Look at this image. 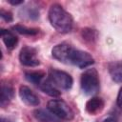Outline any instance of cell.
Returning a JSON list of instances; mask_svg holds the SVG:
<instances>
[{
  "instance_id": "6da1fadb",
  "label": "cell",
  "mask_w": 122,
  "mask_h": 122,
  "mask_svg": "<svg viewBox=\"0 0 122 122\" xmlns=\"http://www.w3.org/2000/svg\"><path fill=\"white\" fill-rule=\"evenodd\" d=\"M49 20L51 25L61 33L70 32L72 29V17L59 4H53L49 10Z\"/></svg>"
},
{
  "instance_id": "7a4b0ae2",
  "label": "cell",
  "mask_w": 122,
  "mask_h": 122,
  "mask_svg": "<svg viewBox=\"0 0 122 122\" xmlns=\"http://www.w3.org/2000/svg\"><path fill=\"white\" fill-rule=\"evenodd\" d=\"M68 49L65 54V64H71L80 69H84L94 63L93 57L87 51L77 50L71 45H70Z\"/></svg>"
},
{
  "instance_id": "3957f363",
  "label": "cell",
  "mask_w": 122,
  "mask_h": 122,
  "mask_svg": "<svg viewBox=\"0 0 122 122\" xmlns=\"http://www.w3.org/2000/svg\"><path fill=\"white\" fill-rule=\"evenodd\" d=\"M80 87L86 95H93L99 92L100 81L98 72L95 69H88L82 73Z\"/></svg>"
},
{
  "instance_id": "277c9868",
  "label": "cell",
  "mask_w": 122,
  "mask_h": 122,
  "mask_svg": "<svg viewBox=\"0 0 122 122\" xmlns=\"http://www.w3.org/2000/svg\"><path fill=\"white\" fill-rule=\"evenodd\" d=\"M48 110L61 120H71L73 118L71 108L62 99H51L48 102Z\"/></svg>"
},
{
  "instance_id": "5b68a950",
  "label": "cell",
  "mask_w": 122,
  "mask_h": 122,
  "mask_svg": "<svg viewBox=\"0 0 122 122\" xmlns=\"http://www.w3.org/2000/svg\"><path fill=\"white\" fill-rule=\"evenodd\" d=\"M49 79L55 87L63 90H70L73 82L72 77L69 73L56 69L49 70Z\"/></svg>"
},
{
  "instance_id": "8992f818",
  "label": "cell",
  "mask_w": 122,
  "mask_h": 122,
  "mask_svg": "<svg viewBox=\"0 0 122 122\" xmlns=\"http://www.w3.org/2000/svg\"><path fill=\"white\" fill-rule=\"evenodd\" d=\"M20 63L27 67H36L40 64L37 58V51L30 46H25L21 49L19 53Z\"/></svg>"
},
{
  "instance_id": "52a82bcc",
  "label": "cell",
  "mask_w": 122,
  "mask_h": 122,
  "mask_svg": "<svg viewBox=\"0 0 122 122\" xmlns=\"http://www.w3.org/2000/svg\"><path fill=\"white\" fill-rule=\"evenodd\" d=\"M19 96L21 100L29 106H38L40 104L39 97L27 86H20L19 88Z\"/></svg>"
},
{
  "instance_id": "ba28073f",
  "label": "cell",
  "mask_w": 122,
  "mask_h": 122,
  "mask_svg": "<svg viewBox=\"0 0 122 122\" xmlns=\"http://www.w3.org/2000/svg\"><path fill=\"white\" fill-rule=\"evenodd\" d=\"M104 108V100L100 97H92L87 101L85 109L86 112L92 115H95L100 112Z\"/></svg>"
},
{
  "instance_id": "9c48e42d",
  "label": "cell",
  "mask_w": 122,
  "mask_h": 122,
  "mask_svg": "<svg viewBox=\"0 0 122 122\" xmlns=\"http://www.w3.org/2000/svg\"><path fill=\"white\" fill-rule=\"evenodd\" d=\"M34 117L40 122H60L61 119L53 114L51 111L45 109H38L33 112Z\"/></svg>"
},
{
  "instance_id": "30bf717a",
  "label": "cell",
  "mask_w": 122,
  "mask_h": 122,
  "mask_svg": "<svg viewBox=\"0 0 122 122\" xmlns=\"http://www.w3.org/2000/svg\"><path fill=\"white\" fill-rule=\"evenodd\" d=\"M1 37H2V40H3L4 44L6 45L7 49H9V50L14 49L16 47L17 43H18L17 36L14 33H12L10 30L2 29L1 30Z\"/></svg>"
},
{
  "instance_id": "8fae6325",
  "label": "cell",
  "mask_w": 122,
  "mask_h": 122,
  "mask_svg": "<svg viewBox=\"0 0 122 122\" xmlns=\"http://www.w3.org/2000/svg\"><path fill=\"white\" fill-rule=\"evenodd\" d=\"M109 72L112 79L116 83H122V61L109 64Z\"/></svg>"
},
{
  "instance_id": "7c38bea8",
  "label": "cell",
  "mask_w": 122,
  "mask_h": 122,
  "mask_svg": "<svg viewBox=\"0 0 122 122\" xmlns=\"http://www.w3.org/2000/svg\"><path fill=\"white\" fill-rule=\"evenodd\" d=\"M13 97V88L9 85L8 83H2L1 86V97H0V104L1 107H5L10 103V101Z\"/></svg>"
},
{
  "instance_id": "4fadbf2b",
  "label": "cell",
  "mask_w": 122,
  "mask_h": 122,
  "mask_svg": "<svg viewBox=\"0 0 122 122\" xmlns=\"http://www.w3.org/2000/svg\"><path fill=\"white\" fill-rule=\"evenodd\" d=\"M40 89L42 92H44L45 93H47L48 95L50 96H52V97H57L61 94V92H59L58 88L55 87L51 82V80L48 78L44 81H42V83L39 85Z\"/></svg>"
},
{
  "instance_id": "5bb4252c",
  "label": "cell",
  "mask_w": 122,
  "mask_h": 122,
  "mask_svg": "<svg viewBox=\"0 0 122 122\" xmlns=\"http://www.w3.org/2000/svg\"><path fill=\"white\" fill-rule=\"evenodd\" d=\"M44 76H45V72L43 71H28L25 73V77L29 82L38 86L42 83Z\"/></svg>"
},
{
  "instance_id": "9a60e30c",
  "label": "cell",
  "mask_w": 122,
  "mask_h": 122,
  "mask_svg": "<svg viewBox=\"0 0 122 122\" xmlns=\"http://www.w3.org/2000/svg\"><path fill=\"white\" fill-rule=\"evenodd\" d=\"M20 14L23 17H27L31 20H35L39 17V10L36 8L25 7L20 10Z\"/></svg>"
},
{
  "instance_id": "2e32d148",
  "label": "cell",
  "mask_w": 122,
  "mask_h": 122,
  "mask_svg": "<svg viewBox=\"0 0 122 122\" xmlns=\"http://www.w3.org/2000/svg\"><path fill=\"white\" fill-rule=\"evenodd\" d=\"M12 30L17 31L20 34H25V35H35L39 32V30L36 28H28L26 26L22 25H15L12 27Z\"/></svg>"
},
{
  "instance_id": "e0dca14e",
  "label": "cell",
  "mask_w": 122,
  "mask_h": 122,
  "mask_svg": "<svg viewBox=\"0 0 122 122\" xmlns=\"http://www.w3.org/2000/svg\"><path fill=\"white\" fill-rule=\"evenodd\" d=\"M82 37L86 41L93 42L97 37V32L95 31V30H92V29H83L82 30Z\"/></svg>"
},
{
  "instance_id": "ac0fdd59",
  "label": "cell",
  "mask_w": 122,
  "mask_h": 122,
  "mask_svg": "<svg viewBox=\"0 0 122 122\" xmlns=\"http://www.w3.org/2000/svg\"><path fill=\"white\" fill-rule=\"evenodd\" d=\"M0 15H1L2 19H4L6 22H10V21H12V14H11V12H10V11H8V10H1Z\"/></svg>"
},
{
  "instance_id": "d6986e66",
  "label": "cell",
  "mask_w": 122,
  "mask_h": 122,
  "mask_svg": "<svg viewBox=\"0 0 122 122\" xmlns=\"http://www.w3.org/2000/svg\"><path fill=\"white\" fill-rule=\"evenodd\" d=\"M116 103H117V106L122 109V88L119 90V92L117 94V99H116Z\"/></svg>"
},
{
  "instance_id": "ffe728a7",
  "label": "cell",
  "mask_w": 122,
  "mask_h": 122,
  "mask_svg": "<svg viewBox=\"0 0 122 122\" xmlns=\"http://www.w3.org/2000/svg\"><path fill=\"white\" fill-rule=\"evenodd\" d=\"M9 3H10L11 5H20L24 3V1L23 0H9Z\"/></svg>"
},
{
  "instance_id": "44dd1931",
  "label": "cell",
  "mask_w": 122,
  "mask_h": 122,
  "mask_svg": "<svg viewBox=\"0 0 122 122\" xmlns=\"http://www.w3.org/2000/svg\"><path fill=\"white\" fill-rule=\"evenodd\" d=\"M103 122H118V121H117V119H116V118H114V117H112V116H111V117L106 118Z\"/></svg>"
},
{
  "instance_id": "7402d4cb",
  "label": "cell",
  "mask_w": 122,
  "mask_h": 122,
  "mask_svg": "<svg viewBox=\"0 0 122 122\" xmlns=\"http://www.w3.org/2000/svg\"><path fill=\"white\" fill-rule=\"evenodd\" d=\"M1 122H10V121H9V120L6 119V118H1Z\"/></svg>"
}]
</instances>
